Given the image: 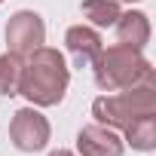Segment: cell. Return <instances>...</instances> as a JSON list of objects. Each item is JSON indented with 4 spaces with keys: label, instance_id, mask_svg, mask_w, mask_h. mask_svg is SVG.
Segmentation results:
<instances>
[{
    "label": "cell",
    "instance_id": "cell-1",
    "mask_svg": "<svg viewBox=\"0 0 156 156\" xmlns=\"http://www.w3.org/2000/svg\"><path fill=\"white\" fill-rule=\"evenodd\" d=\"M67 83H70V70L64 64V55L58 49L40 46L28 55L19 95H25L34 107H55V104H61Z\"/></svg>",
    "mask_w": 156,
    "mask_h": 156
},
{
    "label": "cell",
    "instance_id": "cell-2",
    "mask_svg": "<svg viewBox=\"0 0 156 156\" xmlns=\"http://www.w3.org/2000/svg\"><path fill=\"white\" fill-rule=\"evenodd\" d=\"M147 113H156V76H147V80L119 89L116 95H104L92 104V116L101 126L122 129V132Z\"/></svg>",
    "mask_w": 156,
    "mask_h": 156
},
{
    "label": "cell",
    "instance_id": "cell-3",
    "mask_svg": "<svg viewBox=\"0 0 156 156\" xmlns=\"http://www.w3.org/2000/svg\"><path fill=\"white\" fill-rule=\"evenodd\" d=\"M92 67H95V83L104 92H119V89H129L147 80V76H153V67L141 55V49L119 46V43L110 49H101Z\"/></svg>",
    "mask_w": 156,
    "mask_h": 156
},
{
    "label": "cell",
    "instance_id": "cell-4",
    "mask_svg": "<svg viewBox=\"0 0 156 156\" xmlns=\"http://www.w3.org/2000/svg\"><path fill=\"white\" fill-rule=\"evenodd\" d=\"M9 138L22 153H37L49 141V119L37 107H22L9 122Z\"/></svg>",
    "mask_w": 156,
    "mask_h": 156
},
{
    "label": "cell",
    "instance_id": "cell-5",
    "mask_svg": "<svg viewBox=\"0 0 156 156\" xmlns=\"http://www.w3.org/2000/svg\"><path fill=\"white\" fill-rule=\"evenodd\" d=\"M43 40H46V25H43V19H40L37 12L22 9V12H16V16L9 19V25H6L9 52H16V55L25 58V55H31L34 49H40Z\"/></svg>",
    "mask_w": 156,
    "mask_h": 156
},
{
    "label": "cell",
    "instance_id": "cell-6",
    "mask_svg": "<svg viewBox=\"0 0 156 156\" xmlns=\"http://www.w3.org/2000/svg\"><path fill=\"white\" fill-rule=\"evenodd\" d=\"M76 150L80 156H122V138L110 126H86L76 135Z\"/></svg>",
    "mask_w": 156,
    "mask_h": 156
},
{
    "label": "cell",
    "instance_id": "cell-7",
    "mask_svg": "<svg viewBox=\"0 0 156 156\" xmlns=\"http://www.w3.org/2000/svg\"><path fill=\"white\" fill-rule=\"evenodd\" d=\"M64 43H67V52L73 55L76 67H92L98 52H101V37L98 31L86 28V25H73L67 34H64Z\"/></svg>",
    "mask_w": 156,
    "mask_h": 156
},
{
    "label": "cell",
    "instance_id": "cell-8",
    "mask_svg": "<svg viewBox=\"0 0 156 156\" xmlns=\"http://www.w3.org/2000/svg\"><path fill=\"white\" fill-rule=\"evenodd\" d=\"M116 40L119 46H132V49H144L150 40V22L144 12H126L116 19Z\"/></svg>",
    "mask_w": 156,
    "mask_h": 156
},
{
    "label": "cell",
    "instance_id": "cell-9",
    "mask_svg": "<svg viewBox=\"0 0 156 156\" xmlns=\"http://www.w3.org/2000/svg\"><path fill=\"white\" fill-rule=\"evenodd\" d=\"M22 70H25V61L22 55L16 52H6L0 55V95H19V86H22Z\"/></svg>",
    "mask_w": 156,
    "mask_h": 156
},
{
    "label": "cell",
    "instance_id": "cell-10",
    "mask_svg": "<svg viewBox=\"0 0 156 156\" xmlns=\"http://www.w3.org/2000/svg\"><path fill=\"white\" fill-rule=\"evenodd\" d=\"M83 16L95 28H110V25H116V19L122 12H119L116 0H83Z\"/></svg>",
    "mask_w": 156,
    "mask_h": 156
},
{
    "label": "cell",
    "instance_id": "cell-11",
    "mask_svg": "<svg viewBox=\"0 0 156 156\" xmlns=\"http://www.w3.org/2000/svg\"><path fill=\"white\" fill-rule=\"evenodd\" d=\"M126 138L135 150H153L156 147V113H147V116L135 119L126 129Z\"/></svg>",
    "mask_w": 156,
    "mask_h": 156
},
{
    "label": "cell",
    "instance_id": "cell-12",
    "mask_svg": "<svg viewBox=\"0 0 156 156\" xmlns=\"http://www.w3.org/2000/svg\"><path fill=\"white\" fill-rule=\"evenodd\" d=\"M49 156H73L70 150H55V153H49Z\"/></svg>",
    "mask_w": 156,
    "mask_h": 156
},
{
    "label": "cell",
    "instance_id": "cell-13",
    "mask_svg": "<svg viewBox=\"0 0 156 156\" xmlns=\"http://www.w3.org/2000/svg\"><path fill=\"white\" fill-rule=\"evenodd\" d=\"M116 3H119V0H116ZM135 3H138V0H135Z\"/></svg>",
    "mask_w": 156,
    "mask_h": 156
},
{
    "label": "cell",
    "instance_id": "cell-14",
    "mask_svg": "<svg viewBox=\"0 0 156 156\" xmlns=\"http://www.w3.org/2000/svg\"><path fill=\"white\" fill-rule=\"evenodd\" d=\"M0 3H3V0H0Z\"/></svg>",
    "mask_w": 156,
    "mask_h": 156
}]
</instances>
